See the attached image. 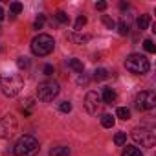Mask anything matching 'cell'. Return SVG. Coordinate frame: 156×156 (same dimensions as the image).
<instances>
[{
	"instance_id": "cell-15",
	"label": "cell",
	"mask_w": 156,
	"mask_h": 156,
	"mask_svg": "<svg viewBox=\"0 0 156 156\" xmlns=\"http://www.w3.org/2000/svg\"><path fill=\"white\" fill-rule=\"evenodd\" d=\"M107 77H108V70H105V68H98L94 72V81H105Z\"/></svg>"
},
{
	"instance_id": "cell-19",
	"label": "cell",
	"mask_w": 156,
	"mask_h": 156,
	"mask_svg": "<svg viewBox=\"0 0 156 156\" xmlns=\"http://www.w3.org/2000/svg\"><path fill=\"white\" fill-rule=\"evenodd\" d=\"M114 143H116V145H125V143H127V134H125V132H116Z\"/></svg>"
},
{
	"instance_id": "cell-25",
	"label": "cell",
	"mask_w": 156,
	"mask_h": 156,
	"mask_svg": "<svg viewBox=\"0 0 156 156\" xmlns=\"http://www.w3.org/2000/svg\"><path fill=\"white\" fill-rule=\"evenodd\" d=\"M143 48H145V51H149V53H154V51H156L154 42H152L151 39H145V41H143Z\"/></svg>"
},
{
	"instance_id": "cell-2",
	"label": "cell",
	"mask_w": 156,
	"mask_h": 156,
	"mask_svg": "<svg viewBox=\"0 0 156 156\" xmlns=\"http://www.w3.org/2000/svg\"><path fill=\"white\" fill-rule=\"evenodd\" d=\"M53 46H55V41L51 35H46V33H41L37 35L33 41H31V51L33 55L37 57H46L53 51Z\"/></svg>"
},
{
	"instance_id": "cell-14",
	"label": "cell",
	"mask_w": 156,
	"mask_h": 156,
	"mask_svg": "<svg viewBox=\"0 0 156 156\" xmlns=\"http://www.w3.org/2000/svg\"><path fill=\"white\" fill-rule=\"evenodd\" d=\"M114 123H116V119H114L112 114H103V116H101V125H103L105 129H112Z\"/></svg>"
},
{
	"instance_id": "cell-27",
	"label": "cell",
	"mask_w": 156,
	"mask_h": 156,
	"mask_svg": "<svg viewBox=\"0 0 156 156\" xmlns=\"http://www.w3.org/2000/svg\"><path fill=\"white\" fill-rule=\"evenodd\" d=\"M9 9H11L13 15H19V13L22 11V4H20V2H13V4L9 6Z\"/></svg>"
},
{
	"instance_id": "cell-28",
	"label": "cell",
	"mask_w": 156,
	"mask_h": 156,
	"mask_svg": "<svg viewBox=\"0 0 156 156\" xmlns=\"http://www.w3.org/2000/svg\"><path fill=\"white\" fill-rule=\"evenodd\" d=\"M103 24H105L108 30H114V28H116V22H114L110 17H107V15H103Z\"/></svg>"
},
{
	"instance_id": "cell-23",
	"label": "cell",
	"mask_w": 156,
	"mask_h": 156,
	"mask_svg": "<svg viewBox=\"0 0 156 156\" xmlns=\"http://www.w3.org/2000/svg\"><path fill=\"white\" fill-rule=\"evenodd\" d=\"M44 22H46V15H39V17L35 19V22H33V28H35V30H42Z\"/></svg>"
},
{
	"instance_id": "cell-22",
	"label": "cell",
	"mask_w": 156,
	"mask_h": 156,
	"mask_svg": "<svg viewBox=\"0 0 156 156\" xmlns=\"http://www.w3.org/2000/svg\"><path fill=\"white\" fill-rule=\"evenodd\" d=\"M17 66H19L20 70H28V68H30V59H28V57H19V59H17Z\"/></svg>"
},
{
	"instance_id": "cell-3",
	"label": "cell",
	"mask_w": 156,
	"mask_h": 156,
	"mask_svg": "<svg viewBox=\"0 0 156 156\" xmlns=\"http://www.w3.org/2000/svg\"><path fill=\"white\" fill-rule=\"evenodd\" d=\"M125 68L130 72V73H136V75H143L149 72L151 68V62L145 55L141 53H130L127 59H125Z\"/></svg>"
},
{
	"instance_id": "cell-13",
	"label": "cell",
	"mask_w": 156,
	"mask_h": 156,
	"mask_svg": "<svg viewBox=\"0 0 156 156\" xmlns=\"http://www.w3.org/2000/svg\"><path fill=\"white\" fill-rule=\"evenodd\" d=\"M50 156H70V149L64 147V145H59V147H53L50 151Z\"/></svg>"
},
{
	"instance_id": "cell-32",
	"label": "cell",
	"mask_w": 156,
	"mask_h": 156,
	"mask_svg": "<svg viewBox=\"0 0 156 156\" xmlns=\"http://www.w3.org/2000/svg\"><path fill=\"white\" fill-rule=\"evenodd\" d=\"M127 8H129V4H127V2H121V4H119V9H127Z\"/></svg>"
},
{
	"instance_id": "cell-26",
	"label": "cell",
	"mask_w": 156,
	"mask_h": 156,
	"mask_svg": "<svg viewBox=\"0 0 156 156\" xmlns=\"http://www.w3.org/2000/svg\"><path fill=\"white\" fill-rule=\"evenodd\" d=\"M88 81H90V77H88L87 73H81L79 77H77V85H79V87H87Z\"/></svg>"
},
{
	"instance_id": "cell-16",
	"label": "cell",
	"mask_w": 156,
	"mask_h": 156,
	"mask_svg": "<svg viewBox=\"0 0 156 156\" xmlns=\"http://www.w3.org/2000/svg\"><path fill=\"white\" fill-rule=\"evenodd\" d=\"M136 24H138V28L143 31V30H147V28H149V24H151V17H149V15H141V17L138 19V22H136Z\"/></svg>"
},
{
	"instance_id": "cell-31",
	"label": "cell",
	"mask_w": 156,
	"mask_h": 156,
	"mask_svg": "<svg viewBox=\"0 0 156 156\" xmlns=\"http://www.w3.org/2000/svg\"><path fill=\"white\" fill-rule=\"evenodd\" d=\"M96 9L105 11V9H107V2H96Z\"/></svg>"
},
{
	"instance_id": "cell-12",
	"label": "cell",
	"mask_w": 156,
	"mask_h": 156,
	"mask_svg": "<svg viewBox=\"0 0 156 156\" xmlns=\"http://www.w3.org/2000/svg\"><path fill=\"white\" fill-rule=\"evenodd\" d=\"M68 66H70L73 72H77V73H83V72H85V66H83V62H81L79 59H68Z\"/></svg>"
},
{
	"instance_id": "cell-33",
	"label": "cell",
	"mask_w": 156,
	"mask_h": 156,
	"mask_svg": "<svg viewBox=\"0 0 156 156\" xmlns=\"http://www.w3.org/2000/svg\"><path fill=\"white\" fill-rule=\"evenodd\" d=\"M2 19H4V9L0 8V20H2Z\"/></svg>"
},
{
	"instance_id": "cell-17",
	"label": "cell",
	"mask_w": 156,
	"mask_h": 156,
	"mask_svg": "<svg viewBox=\"0 0 156 156\" xmlns=\"http://www.w3.org/2000/svg\"><path fill=\"white\" fill-rule=\"evenodd\" d=\"M121 156H143V154H141V151H140L138 147H129V145H127V147L123 149V154H121Z\"/></svg>"
},
{
	"instance_id": "cell-24",
	"label": "cell",
	"mask_w": 156,
	"mask_h": 156,
	"mask_svg": "<svg viewBox=\"0 0 156 156\" xmlns=\"http://www.w3.org/2000/svg\"><path fill=\"white\" fill-rule=\"evenodd\" d=\"M118 31H119V35H127L129 33V24L125 22V20H121V22H118Z\"/></svg>"
},
{
	"instance_id": "cell-11",
	"label": "cell",
	"mask_w": 156,
	"mask_h": 156,
	"mask_svg": "<svg viewBox=\"0 0 156 156\" xmlns=\"http://www.w3.org/2000/svg\"><path fill=\"white\" fill-rule=\"evenodd\" d=\"M68 41H72L75 44H85V42L90 41V35H81L77 31H72V33H68Z\"/></svg>"
},
{
	"instance_id": "cell-20",
	"label": "cell",
	"mask_w": 156,
	"mask_h": 156,
	"mask_svg": "<svg viewBox=\"0 0 156 156\" xmlns=\"http://www.w3.org/2000/svg\"><path fill=\"white\" fill-rule=\"evenodd\" d=\"M85 24H87V17H83V15H81V17H77V20H75V26H73V30H75L77 33H79V31L83 30V26H85Z\"/></svg>"
},
{
	"instance_id": "cell-4",
	"label": "cell",
	"mask_w": 156,
	"mask_h": 156,
	"mask_svg": "<svg viewBox=\"0 0 156 156\" xmlns=\"http://www.w3.org/2000/svg\"><path fill=\"white\" fill-rule=\"evenodd\" d=\"M37 151H39V141L33 136H28V134L20 136L17 140L15 147H13V152L17 156H33Z\"/></svg>"
},
{
	"instance_id": "cell-10",
	"label": "cell",
	"mask_w": 156,
	"mask_h": 156,
	"mask_svg": "<svg viewBox=\"0 0 156 156\" xmlns=\"http://www.w3.org/2000/svg\"><path fill=\"white\" fill-rule=\"evenodd\" d=\"M116 99H118V96H116V92L112 90V88H103V94H101V101H103V105H114L116 103Z\"/></svg>"
},
{
	"instance_id": "cell-21",
	"label": "cell",
	"mask_w": 156,
	"mask_h": 156,
	"mask_svg": "<svg viewBox=\"0 0 156 156\" xmlns=\"http://www.w3.org/2000/svg\"><path fill=\"white\" fill-rule=\"evenodd\" d=\"M55 19H57V20H59L61 24H68V22H70V17H68V15H66L64 11H61V9H59V11L55 13Z\"/></svg>"
},
{
	"instance_id": "cell-6",
	"label": "cell",
	"mask_w": 156,
	"mask_h": 156,
	"mask_svg": "<svg viewBox=\"0 0 156 156\" xmlns=\"http://www.w3.org/2000/svg\"><path fill=\"white\" fill-rule=\"evenodd\" d=\"M132 140L141 145V147H154L156 143V134L151 130V129H145V127H136L132 130Z\"/></svg>"
},
{
	"instance_id": "cell-1",
	"label": "cell",
	"mask_w": 156,
	"mask_h": 156,
	"mask_svg": "<svg viewBox=\"0 0 156 156\" xmlns=\"http://www.w3.org/2000/svg\"><path fill=\"white\" fill-rule=\"evenodd\" d=\"M24 88V77L15 72H6L0 75V90L8 98H15Z\"/></svg>"
},
{
	"instance_id": "cell-9",
	"label": "cell",
	"mask_w": 156,
	"mask_h": 156,
	"mask_svg": "<svg viewBox=\"0 0 156 156\" xmlns=\"http://www.w3.org/2000/svg\"><path fill=\"white\" fill-rule=\"evenodd\" d=\"M15 132H17V119H15V116L8 114L4 118H0V138L8 140Z\"/></svg>"
},
{
	"instance_id": "cell-30",
	"label": "cell",
	"mask_w": 156,
	"mask_h": 156,
	"mask_svg": "<svg viewBox=\"0 0 156 156\" xmlns=\"http://www.w3.org/2000/svg\"><path fill=\"white\" fill-rule=\"evenodd\" d=\"M42 72H44V75H53V66L51 64H44V68H42Z\"/></svg>"
},
{
	"instance_id": "cell-29",
	"label": "cell",
	"mask_w": 156,
	"mask_h": 156,
	"mask_svg": "<svg viewBox=\"0 0 156 156\" xmlns=\"http://www.w3.org/2000/svg\"><path fill=\"white\" fill-rule=\"evenodd\" d=\"M59 110H61V112H70V110H72V103H70V101H62V103L59 105Z\"/></svg>"
},
{
	"instance_id": "cell-7",
	"label": "cell",
	"mask_w": 156,
	"mask_h": 156,
	"mask_svg": "<svg viewBox=\"0 0 156 156\" xmlns=\"http://www.w3.org/2000/svg\"><path fill=\"white\" fill-rule=\"evenodd\" d=\"M134 107L141 112V110H151L156 107V94L152 90H143L136 96V101H134Z\"/></svg>"
},
{
	"instance_id": "cell-18",
	"label": "cell",
	"mask_w": 156,
	"mask_h": 156,
	"mask_svg": "<svg viewBox=\"0 0 156 156\" xmlns=\"http://www.w3.org/2000/svg\"><path fill=\"white\" fill-rule=\"evenodd\" d=\"M116 116H118L119 119H129V118H130V110H129L127 107H119V108L116 110Z\"/></svg>"
},
{
	"instance_id": "cell-5",
	"label": "cell",
	"mask_w": 156,
	"mask_h": 156,
	"mask_svg": "<svg viewBox=\"0 0 156 156\" xmlns=\"http://www.w3.org/2000/svg\"><path fill=\"white\" fill-rule=\"evenodd\" d=\"M59 90H61L59 83H55V81H42L37 87V98L41 101H44V103H50V101H53V98H57Z\"/></svg>"
},
{
	"instance_id": "cell-8",
	"label": "cell",
	"mask_w": 156,
	"mask_h": 156,
	"mask_svg": "<svg viewBox=\"0 0 156 156\" xmlns=\"http://www.w3.org/2000/svg\"><path fill=\"white\" fill-rule=\"evenodd\" d=\"M85 108L88 114L92 116H98L101 110H103V101H101V96L98 92H88L87 98H85Z\"/></svg>"
}]
</instances>
